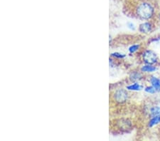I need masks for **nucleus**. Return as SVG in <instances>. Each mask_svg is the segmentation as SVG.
Instances as JSON below:
<instances>
[{"instance_id":"nucleus-10","label":"nucleus","mask_w":160,"mask_h":141,"mask_svg":"<svg viewBox=\"0 0 160 141\" xmlns=\"http://www.w3.org/2000/svg\"><path fill=\"white\" fill-rule=\"evenodd\" d=\"M111 56H112V57H113L118 58V59H123V58L125 57V55L122 54V53H118V52H115V53H111Z\"/></svg>"},{"instance_id":"nucleus-6","label":"nucleus","mask_w":160,"mask_h":141,"mask_svg":"<svg viewBox=\"0 0 160 141\" xmlns=\"http://www.w3.org/2000/svg\"><path fill=\"white\" fill-rule=\"evenodd\" d=\"M160 123V116H154L152 119L150 120V123H149V126L152 127L154 125Z\"/></svg>"},{"instance_id":"nucleus-1","label":"nucleus","mask_w":160,"mask_h":141,"mask_svg":"<svg viewBox=\"0 0 160 141\" xmlns=\"http://www.w3.org/2000/svg\"><path fill=\"white\" fill-rule=\"evenodd\" d=\"M130 11L133 17L142 20H149L154 17L155 6L150 0H137Z\"/></svg>"},{"instance_id":"nucleus-3","label":"nucleus","mask_w":160,"mask_h":141,"mask_svg":"<svg viewBox=\"0 0 160 141\" xmlns=\"http://www.w3.org/2000/svg\"><path fill=\"white\" fill-rule=\"evenodd\" d=\"M143 60L145 64L152 65L157 61V55L153 51L147 50L143 53Z\"/></svg>"},{"instance_id":"nucleus-12","label":"nucleus","mask_w":160,"mask_h":141,"mask_svg":"<svg viewBox=\"0 0 160 141\" xmlns=\"http://www.w3.org/2000/svg\"><path fill=\"white\" fill-rule=\"evenodd\" d=\"M131 77H132L131 79L133 80H138V79H139V73H133V74L132 75Z\"/></svg>"},{"instance_id":"nucleus-5","label":"nucleus","mask_w":160,"mask_h":141,"mask_svg":"<svg viewBox=\"0 0 160 141\" xmlns=\"http://www.w3.org/2000/svg\"><path fill=\"white\" fill-rule=\"evenodd\" d=\"M150 81L152 86H154L157 91H160V80L156 77H152Z\"/></svg>"},{"instance_id":"nucleus-9","label":"nucleus","mask_w":160,"mask_h":141,"mask_svg":"<svg viewBox=\"0 0 160 141\" xmlns=\"http://www.w3.org/2000/svg\"><path fill=\"white\" fill-rule=\"evenodd\" d=\"M145 91L147 93H154L156 92L157 90L155 89V88L154 86H148L147 88H145Z\"/></svg>"},{"instance_id":"nucleus-4","label":"nucleus","mask_w":160,"mask_h":141,"mask_svg":"<svg viewBox=\"0 0 160 141\" xmlns=\"http://www.w3.org/2000/svg\"><path fill=\"white\" fill-rule=\"evenodd\" d=\"M152 29V24L150 22H145V23H143L139 25V30L142 33H150Z\"/></svg>"},{"instance_id":"nucleus-7","label":"nucleus","mask_w":160,"mask_h":141,"mask_svg":"<svg viewBox=\"0 0 160 141\" xmlns=\"http://www.w3.org/2000/svg\"><path fill=\"white\" fill-rule=\"evenodd\" d=\"M156 68L154 66H151V65H146V66H144L142 68V71H144V72H153V71H156Z\"/></svg>"},{"instance_id":"nucleus-2","label":"nucleus","mask_w":160,"mask_h":141,"mask_svg":"<svg viewBox=\"0 0 160 141\" xmlns=\"http://www.w3.org/2000/svg\"><path fill=\"white\" fill-rule=\"evenodd\" d=\"M112 96H113V100L118 104L125 103L128 99V93L124 89H118Z\"/></svg>"},{"instance_id":"nucleus-11","label":"nucleus","mask_w":160,"mask_h":141,"mask_svg":"<svg viewBox=\"0 0 160 141\" xmlns=\"http://www.w3.org/2000/svg\"><path fill=\"white\" fill-rule=\"evenodd\" d=\"M139 47V45H133V46H132L131 47H130L129 51H130V53H134L136 51L138 50Z\"/></svg>"},{"instance_id":"nucleus-8","label":"nucleus","mask_w":160,"mask_h":141,"mask_svg":"<svg viewBox=\"0 0 160 141\" xmlns=\"http://www.w3.org/2000/svg\"><path fill=\"white\" fill-rule=\"evenodd\" d=\"M142 88V86H140L139 84H137V83H135V84L130 85V86H128L127 87L128 90H131V91H139L141 90Z\"/></svg>"}]
</instances>
